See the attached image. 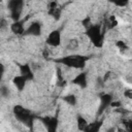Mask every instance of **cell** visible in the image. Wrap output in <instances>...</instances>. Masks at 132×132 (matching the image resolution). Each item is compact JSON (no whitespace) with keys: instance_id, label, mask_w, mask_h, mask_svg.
Masks as SVG:
<instances>
[{"instance_id":"6da1fadb","label":"cell","mask_w":132,"mask_h":132,"mask_svg":"<svg viewBox=\"0 0 132 132\" xmlns=\"http://www.w3.org/2000/svg\"><path fill=\"white\" fill-rule=\"evenodd\" d=\"M61 33L59 30L52 31L46 38V44L52 48H57L61 44Z\"/></svg>"},{"instance_id":"7a4b0ae2","label":"cell","mask_w":132,"mask_h":132,"mask_svg":"<svg viewBox=\"0 0 132 132\" xmlns=\"http://www.w3.org/2000/svg\"><path fill=\"white\" fill-rule=\"evenodd\" d=\"M26 81H27V79L23 76V75H15L14 77H13V79H12V84H13V86L18 89V91L19 92H22L24 89H25V87H26Z\"/></svg>"}]
</instances>
